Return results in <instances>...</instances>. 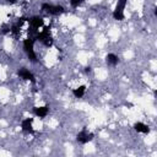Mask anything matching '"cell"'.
I'll use <instances>...</instances> for the list:
<instances>
[{
  "label": "cell",
  "mask_w": 157,
  "mask_h": 157,
  "mask_svg": "<svg viewBox=\"0 0 157 157\" xmlns=\"http://www.w3.org/2000/svg\"><path fill=\"white\" fill-rule=\"evenodd\" d=\"M83 1H85V0H71V1H70V4H71V6H72V7H77V6H78L80 4H82Z\"/></svg>",
  "instance_id": "cell-12"
},
{
  "label": "cell",
  "mask_w": 157,
  "mask_h": 157,
  "mask_svg": "<svg viewBox=\"0 0 157 157\" xmlns=\"http://www.w3.org/2000/svg\"><path fill=\"white\" fill-rule=\"evenodd\" d=\"M42 10H44L45 12L50 13V15H59L65 12V9L60 5H52V4H43L42 5Z\"/></svg>",
  "instance_id": "cell-4"
},
{
  "label": "cell",
  "mask_w": 157,
  "mask_h": 157,
  "mask_svg": "<svg viewBox=\"0 0 157 157\" xmlns=\"http://www.w3.org/2000/svg\"><path fill=\"white\" fill-rule=\"evenodd\" d=\"M33 45H34V39L33 38H27L23 40V49L28 56V59L33 63L37 61V56L34 54V50H33Z\"/></svg>",
  "instance_id": "cell-2"
},
{
  "label": "cell",
  "mask_w": 157,
  "mask_h": 157,
  "mask_svg": "<svg viewBox=\"0 0 157 157\" xmlns=\"http://www.w3.org/2000/svg\"><path fill=\"white\" fill-rule=\"evenodd\" d=\"M32 124H33V118H27V119H25V120L22 121L21 128H22V130H23L25 132L33 134V132H34V130H33Z\"/></svg>",
  "instance_id": "cell-7"
},
{
  "label": "cell",
  "mask_w": 157,
  "mask_h": 157,
  "mask_svg": "<svg viewBox=\"0 0 157 157\" xmlns=\"http://www.w3.org/2000/svg\"><path fill=\"white\" fill-rule=\"evenodd\" d=\"M20 29H21V27H18L17 25H13V26L11 27V29H10V31H11V32H12L13 34H18V32H20Z\"/></svg>",
  "instance_id": "cell-13"
},
{
  "label": "cell",
  "mask_w": 157,
  "mask_h": 157,
  "mask_svg": "<svg viewBox=\"0 0 157 157\" xmlns=\"http://www.w3.org/2000/svg\"><path fill=\"white\" fill-rule=\"evenodd\" d=\"M85 71H86V72H91V67H90V66H86V67H85Z\"/></svg>",
  "instance_id": "cell-14"
},
{
  "label": "cell",
  "mask_w": 157,
  "mask_h": 157,
  "mask_svg": "<svg viewBox=\"0 0 157 157\" xmlns=\"http://www.w3.org/2000/svg\"><path fill=\"white\" fill-rule=\"evenodd\" d=\"M126 1L128 0H119L114 11H113V17L118 21H121L124 20V9H125V5H126Z\"/></svg>",
  "instance_id": "cell-3"
},
{
  "label": "cell",
  "mask_w": 157,
  "mask_h": 157,
  "mask_svg": "<svg viewBox=\"0 0 157 157\" xmlns=\"http://www.w3.org/2000/svg\"><path fill=\"white\" fill-rule=\"evenodd\" d=\"M7 1H9V2H10V4H13V2H16V1H17V0H7Z\"/></svg>",
  "instance_id": "cell-15"
},
{
  "label": "cell",
  "mask_w": 157,
  "mask_h": 157,
  "mask_svg": "<svg viewBox=\"0 0 157 157\" xmlns=\"http://www.w3.org/2000/svg\"><path fill=\"white\" fill-rule=\"evenodd\" d=\"M134 129H135L137 132H144V134H148V132H150V128H148L146 124L140 123V121H137V123L134 124Z\"/></svg>",
  "instance_id": "cell-9"
},
{
  "label": "cell",
  "mask_w": 157,
  "mask_h": 157,
  "mask_svg": "<svg viewBox=\"0 0 157 157\" xmlns=\"http://www.w3.org/2000/svg\"><path fill=\"white\" fill-rule=\"evenodd\" d=\"M105 61H107V64H108V65L115 66V65L119 63V58H118L115 54L110 53V54H108V55L105 56Z\"/></svg>",
  "instance_id": "cell-10"
},
{
  "label": "cell",
  "mask_w": 157,
  "mask_h": 157,
  "mask_svg": "<svg viewBox=\"0 0 157 157\" xmlns=\"http://www.w3.org/2000/svg\"><path fill=\"white\" fill-rule=\"evenodd\" d=\"M85 90H86V87L82 85V86H80V87H77V88H74V90H72V94H74L76 98H81V97L85 94Z\"/></svg>",
  "instance_id": "cell-11"
},
{
  "label": "cell",
  "mask_w": 157,
  "mask_h": 157,
  "mask_svg": "<svg viewBox=\"0 0 157 157\" xmlns=\"http://www.w3.org/2000/svg\"><path fill=\"white\" fill-rule=\"evenodd\" d=\"M48 105H43V107H34L33 108V112H34V114L37 115V117H39V118H44L47 114H48Z\"/></svg>",
  "instance_id": "cell-8"
},
{
  "label": "cell",
  "mask_w": 157,
  "mask_h": 157,
  "mask_svg": "<svg viewBox=\"0 0 157 157\" xmlns=\"http://www.w3.org/2000/svg\"><path fill=\"white\" fill-rule=\"evenodd\" d=\"M27 21L29 22L28 33H29V34H34V36L37 34V29L44 25V20H43L42 17H39V16H33V17L28 18ZM33 39H34V37H33Z\"/></svg>",
  "instance_id": "cell-1"
},
{
  "label": "cell",
  "mask_w": 157,
  "mask_h": 157,
  "mask_svg": "<svg viewBox=\"0 0 157 157\" xmlns=\"http://www.w3.org/2000/svg\"><path fill=\"white\" fill-rule=\"evenodd\" d=\"M93 137H94V135H93L92 132L88 134V132L86 131V129H83V130H81V131L77 134L76 140H77L78 142H81V144H87V142H90Z\"/></svg>",
  "instance_id": "cell-5"
},
{
  "label": "cell",
  "mask_w": 157,
  "mask_h": 157,
  "mask_svg": "<svg viewBox=\"0 0 157 157\" xmlns=\"http://www.w3.org/2000/svg\"><path fill=\"white\" fill-rule=\"evenodd\" d=\"M18 76L21 77V78H23V80H27V81H31V82H36V80H34V76H33V74L31 72V71H28L26 67H22V69H20L18 70Z\"/></svg>",
  "instance_id": "cell-6"
}]
</instances>
